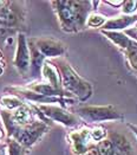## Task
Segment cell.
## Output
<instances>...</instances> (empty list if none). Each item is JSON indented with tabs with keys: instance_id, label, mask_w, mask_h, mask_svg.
Wrapping results in <instances>:
<instances>
[{
	"instance_id": "1",
	"label": "cell",
	"mask_w": 137,
	"mask_h": 155,
	"mask_svg": "<svg viewBox=\"0 0 137 155\" xmlns=\"http://www.w3.org/2000/svg\"><path fill=\"white\" fill-rule=\"evenodd\" d=\"M64 84H65V87H66L69 90L73 91L77 95L87 92L86 83H84V82L78 77L71 69H69V68H65V69H64Z\"/></svg>"
},
{
	"instance_id": "2",
	"label": "cell",
	"mask_w": 137,
	"mask_h": 155,
	"mask_svg": "<svg viewBox=\"0 0 137 155\" xmlns=\"http://www.w3.org/2000/svg\"><path fill=\"white\" fill-rule=\"evenodd\" d=\"M15 65L21 72H27L30 69V52L27 49V44L24 36H20L18 40V49L15 56Z\"/></svg>"
},
{
	"instance_id": "3",
	"label": "cell",
	"mask_w": 137,
	"mask_h": 155,
	"mask_svg": "<svg viewBox=\"0 0 137 155\" xmlns=\"http://www.w3.org/2000/svg\"><path fill=\"white\" fill-rule=\"evenodd\" d=\"M39 50L43 54L49 56V57H53L57 54H60L63 52L62 46L58 43H54L52 40H44L39 43Z\"/></svg>"
},
{
	"instance_id": "4",
	"label": "cell",
	"mask_w": 137,
	"mask_h": 155,
	"mask_svg": "<svg viewBox=\"0 0 137 155\" xmlns=\"http://www.w3.org/2000/svg\"><path fill=\"white\" fill-rule=\"evenodd\" d=\"M40 109L44 110V111H46V115H49V116L54 118V120H58L60 122H64L66 124L72 123V121H73V118L70 116L69 114H66L65 111H63L60 109L52 108V107H45V105H41Z\"/></svg>"
},
{
	"instance_id": "5",
	"label": "cell",
	"mask_w": 137,
	"mask_h": 155,
	"mask_svg": "<svg viewBox=\"0 0 137 155\" xmlns=\"http://www.w3.org/2000/svg\"><path fill=\"white\" fill-rule=\"evenodd\" d=\"M82 111H85L86 116L92 120H104V118H111L116 116L106 108H87V109H83Z\"/></svg>"
},
{
	"instance_id": "6",
	"label": "cell",
	"mask_w": 137,
	"mask_h": 155,
	"mask_svg": "<svg viewBox=\"0 0 137 155\" xmlns=\"http://www.w3.org/2000/svg\"><path fill=\"white\" fill-rule=\"evenodd\" d=\"M43 75H44V77L50 82L51 85H52L53 88H57V87H58V84H59V77H58V74H57L56 69H54L52 65L49 64V63L44 64Z\"/></svg>"
},
{
	"instance_id": "7",
	"label": "cell",
	"mask_w": 137,
	"mask_h": 155,
	"mask_svg": "<svg viewBox=\"0 0 137 155\" xmlns=\"http://www.w3.org/2000/svg\"><path fill=\"white\" fill-rule=\"evenodd\" d=\"M73 141H75V149L77 152L82 153L85 150V144H86L87 134L83 133V134H75L72 135Z\"/></svg>"
},
{
	"instance_id": "8",
	"label": "cell",
	"mask_w": 137,
	"mask_h": 155,
	"mask_svg": "<svg viewBox=\"0 0 137 155\" xmlns=\"http://www.w3.org/2000/svg\"><path fill=\"white\" fill-rule=\"evenodd\" d=\"M13 118H14L15 122H18V123H20V124H25V123H27V122L30 121L31 114H30V111H28L26 108H19V109L15 111Z\"/></svg>"
},
{
	"instance_id": "9",
	"label": "cell",
	"mask_w": 137,
	"mask_h": 155,
	"mask_svg": "<svg viewBox=\"0 0 137 155\" xmlns=\"http://www.w3.org/2000/svg\"><path fill=\"white\" fill-rule=\"evenodd\" d=\"M0 21L6 25H13L15 23V15L10 10H2L0 13Z\"/></svg>"
},
{
	"instance_id": "10",
	"label": "cell",
	"mask_w": 137,
	"mask_h": 155,
	"mask_svg": "<svg viewBox=\"0 0 137 155\" xmlns=\"http://www.w3.org/2000/svg\"><path fill=\"white\" fill-rule=\"evenodd\" d=\"M1 102H2L4 105H6V107L10 108V109L17 108V107L20 105V101H19L17 97H14V96H6V97H2Z\"/></svg>"
},
{
	"instance_id": "11",
	"label": "cell",
	"mask_w": 137,
	"mask_h": 155,
	"mask_svg": "<svg viewBox=\"0 0 137 155\" xmlns=\"http://www.w3.org/2000/svg\"><path fill=\"white\" fill-rule=\"evenodd\" d=\"M112 144L110 141H103L98 147V153L99 155H111Z\"/></svg>"
},
{
	"instance_id": "12",
	"label": "cell",
	"mask_w": 137,
	"mask_h": 155,
	"mask_svg": "<svg viewBox=\"0 0 137 155\" xmlns=\"http://www.w3.org/2000/svg\"><path fill=\"white\" fill-rule=\"evenodd\" d=\"M34 90L40 92L41 95H53L54 94V88H52L49 84H41V85H36Z\"/></svg>"
},
{
	"instance_id": "13",
	"label": "cell",
	"mask_w": 137,
	"mask_h": 155,
	"mask_svg": "<svg viewBox=\"0 0 137 155\" xmlns=\"http://www.w3.org/2000/svg\"><path fill=\"white\" fill-rule=\"evenodd\" d=\"M108 36H110V38L113 39L118 45H121V46H123V48H125V46L128 45V39L125 38L124 36H122V35H117V33H108Z\"/></svg>"
},
{
	"instance_id": "14",
	"label": "cell",
	"mask_w": 137,
	"mask_h": 155,
	"mask_svg": "<svg viewBox=\"0 0 137 155\" xmlns=\"http://www.w3.org/2000/svg\"><path fill=\"white\" fill-rule=\"evenodd\" d=\"M10 155H23V149L17 141L10 142Z\"/></svg>"
},
{
	"instance_id": "15",
	"label": "cell",
	"mask_w": 137,
	"mask_h": 155,
	"mask_svg": "<svg viewBox=\"0 0 137 155\" xmlns=\"http://www.w3.org/2000/svg\"><path fill=\"white\" fill-rule=\"evenodd\" d=\"M131 21V19H119V20H113L110 21L108 24V27H115V28H121L124 27L125 25H128Z\"/></svg>"
},
{
	"instance_id": "16",
	"label": "cell",
	"mask_w": 137,
	"mask_h": 155,
	"mask_svg": "<svg viewBox=\"0 0 137 155\" xmlns=\"http://www.w3.org/2000/svg\"><path fill=\"white\" fill-rule=\"evenodd\" d=\"M104 23V18L97 15V14H93L89 18V25L90 26H99Z\"/></svg>"
},
{
	"instance_id": "17",
	"label": "cell",
	"mask_w": 137,
	"mask_h": 155,
	"mask_svg": "<svg viewBox=\"0 0 137 155\" xmlns=\"http://www.w3.org/2000/svg\"><path fill=\"white\" fill-rule=\"evenodd\" d=\"M104 135H105L104 130L100 129V128H98V129H95L92 133H91L92 139H93V140H96V141H99V140H102V139L104 137Z\"/></svg>"
},
{
	"instance_id": "18",
	"label": "cell",
	"mask_w": 137,
	"mask_h": 155,
	"mask_svg": "<svg viewBox=\"0 0 137 155\" xmlns=\"http://www.w3.org/2000/svg\"><path fill=\"white\" fill-rule=\"evenodd\" d=\"M137 6L136 1H125L124 2V12L130 13L135 10V7Z\"/></svg>"
},
{
	"instance_id": "19",
	"label": "cell",
	"mask_w": 137,
	"mask_h": 155,
	"mask_svg": "<svg viewBox=\"0 0 137 155\" xmlns=\"http://www.w3.org/2000/svg\"><path fill=\"white\" fill-rule=\"evenodd\" d=\"M109 4H111V5H121L122 1H109Z\"/></svg>"
},
{
	"instance_id": "20",
	"label": "cell",
	"mask_w": 137,
	"mask_h": 155,
	"mask_svg": "<svg viewBox=\"0 0 137 155\" xmlns=\"http://www.w3.org/2000/svg\"><path fill=\"white\" fill-rule=\"evenodd\" d=\"M134 63H135V64L137 65V54H136V57H135V58H134Z\"/></svg>"
},
{
	"instance_id": "21",
	"label": "cell",
	"mask_w": 137,
	"mask_h": 155,
	"mask_svg": "<svg viewBox=\"0 0 137 155\" xmlns=\"http://www.w3.org/2000/svg\"><path fill=\"white\" fill-rule=\"evenodd\" d=\"M4 4H5V2H2V1H0V8L2 7V5H4Z\"/></svg>"
},
{
	"instance_id": "22",
	"label": "cell",
	"mask_w": 137,
	"mask_h": 155,
	"mask_svg": "<svg viewBox=\"0 0 137 155\" xmlns=\"http://www.w3.org/2000/svg\"><path fill=\"white\" fill-rule=\"evenodd\" d=\"M0 139H1V131H0Z\"/></svg>"
},
{
	"instance_id": "23",
	"label": "cell",
	"mask_w": 137,
	"mask_h": 155,
	"mask_svg": "<svg viewBox=\"0 0 137 155\" xmlns=\"http://www.w3.org/2000/svg\"><path fill=\"white\" fill-rule=\"evenodd\" d=\"M91 155H95V154H91Z\"/></svg>"
}]
</instances>
